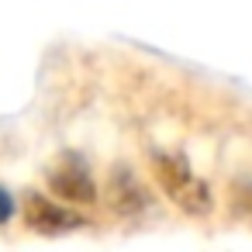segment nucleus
<instances>
[{
	"label": "nucleus",
	"mask_w": 252,
	"mask_h": 252,
	"mask_svg": "<svg viewBox=\"0 0 252 252\" xmlns=\"http://www.w3.org/2000/svg\"><path fill=\"white\" fill-rule=\"evenodd\" d=\"M152 173L162 187V193L190 218H207L214 211L211 187L193 176L190 162L180 152H152Z\"/></svg>",
	"instance_id": "f257e3e1"
},
{
	"label": "nucleus",
	"mask_w": 252,
	"mask_h": 252,
	"mask_svg": "<svg viewBox=\"0 0 252 252\" xmlns=\"http://www.w3.org/2000/svg\"><path fill=\"white\" fill-rule=\"evenodd\" d=\"M45 180H49V190L59 200H73V204H94L97 200V183H94L87 162L76 152H66L63 159H56L49 166Z\"/></svg>",
	"instance_id": "f03ea898"
},
{
	"label": "nucleus",
	"mask_w": 252,
	"mask_h": 252,
	"mask_svg": "<svg viewBox=\"0 0 252 252\" xmlns=\"http://www.w3.org/2000/svg\"><path fill=\"white\" fill-rule=\"evenodd\" d=\"M25 218H28V228L38 231V235H66V231H76V228L87 224L83 214H76L66 204L49 200L42 193H32L25 200Z\"/></svg>",
	"instance_id": "7ed1b4c3"
},
{
	"label": "nucleus",
	"mask_w": 252,
	"mask_h": 252,
	"mask_svg": "<svg viewBox=\"0 0 252 252\" xmlns=\"http://www.w3.org/2000/svg\"><path fill=\"white\" fill-rule=\"evenodd\" d=\"M107 204L111 211L118 214H138L149 207V193L145 187L138 183V176L128 169V166H114L111 169V180H107Z\"/></svg>",
	"instance_id": "20e7f679"
},
{
	"label": "nucleus",
	"mask_w": 252,
	"mask_h": 252,
	"mask_svg": "<svg viewBox=\"0 0 252 252\" xmlns=\"http://www.w3.org/2000/svg\"><path fill=\"white\" fill-rule=\"evenodd\" d=\"M231 211L245 221H252V173L238 176L231 187Z\"/></svg>",
	"instance_id": "39448f33"
},
{
	"label": "nucleus",
	"mask_w": 252,
	"mask_h": 252,
	"mask_svg": "<svg viewBox=\"0 0 252 252\" xmlns=\"http://www.w3.org/2000/svg\"><path fill=\"white\" fill-rule=\"evenodd\" d=\"M11 214H14V197H11L4 187H0V224H7Z\"/></svg>",
	"instance_id": "423d86ee"
}]
</instances>
